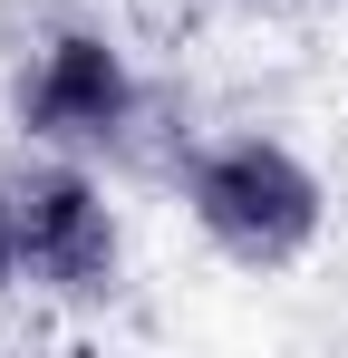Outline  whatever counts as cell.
<instances>
[{
	"label": "cell",
	"mask_w": 348,
	"mask_h": 358,
	"mask_svg": "<svg viewBox=\"0 0 348 358\" xmlns=\"http://www.w3.org/2000/svg\"><path fill=\"white\" fill-rule=\"evenodd\" d=\"M184 213H194V233L213 242L223 262H242V271H290V262L319 242V223H329V184L310 175L300 145L242 126V136H203V145L184 155Z\"/></svg>",
	"instance_id": "obj_1"
},
{
	"label": "cell",
	"mask_w": 348,
	"mask_h": 358,
	"mask_svg": "<svg viewBox=\"0 0 348 358\" xmlns=\"http://www.w3.org/2000/svg\"><path fill=\"white\" fill-rule=\"evenodd\" d=\"M0 242H10V281L49 300H107L126 252L107 184L87 175V155H58V145L0 165Z\"/></svg>",
	"instance_id": "obj_2"
},
{
	"label": "cell",
	"mask_w": 348,
	"mask_h": 358,
	"mask_svg": "<svg viewBox=\"0 0 348 358\" xmlns=\"http://www.w3.org/2000/svg\"><path fill=\"white\" fill-rule=\"evenodd\" d=\"M10 97H20L29 145H58V155H116L145 126V78H136V59L107 29H49L20 59Z\"/></svg>",
	"instance_id": "obj_3"
},
{
	"label": "cell",
	"mask_w": 348,
	"mask_h": 358,
	"mask_svg": "<svg viewBox=\"0 0 348 358\" xmlns=\"http://www.w3.org/2000/svg\"><path fill=\"white\" fill-rule=\"evenodd\" d=\"M0 291H20V281H10V242H0Z\"/></svg>",
	"instance_id": "obj_4"
}]
</instances>
